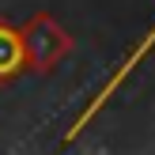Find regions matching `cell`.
I'll list each match as a JSON object with an SVG mask.
<instances>
[{"label": "cell", "mask_w": 155, "mask_h": 155, "mask_svg": "<svg viewBox=\"0 0 155 155\" xmlns=\"http://www.w3.org/2000/svg\"><path fill=\"white\" fill-rule=\"evenodd\" d=\"M151 45H155V30H151V34H148V38H144V42H140V49H136V53H133V57H129V61H125V68H117V76H114V80H110V87H106V91H102V95H98V98H95V106H91V110H87V117H91V114H95V110H98V106H102V102H106V98H110V95H114V91H117V83H121V80H125V76H129V72H133V68H136V64H140V57H144V53H148V49H151ZM87 117H83V121H87Z\"/></svg>", "instance_id": "1"}]
</instances>
